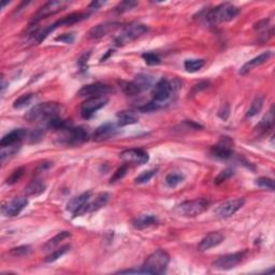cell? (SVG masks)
<instances>
[{
  "label": "cell",
  "mask_w": 275,
  "mask_h": 275,
  "mask_svg": "<svg viewBox=\"0 0 275 275\" xmlns=\"http://www.w3.org/2000/svg\"><path fill=\"white\" fill-rule=\"evenodd\" d=\"M120 26L121 24L116 23V21H106V23L98 24L88 31V38L91 40L100 39V38L111 34V32H114L116 29L120 28Z\"/></svg>",
  "instance_id": "2e32d148"
},
{
  "label": "cell",
  "mask_w": 275,
  "mask_h": 275,
  "mask_svg": "<svg viewBox=\"0 0 275 275\" xmlns=\"http://www.w3.org/2000/svg\"><path fill=\"white\" fill-rule=\"evenodd\" d=\"M239 13L240 9L238 7H235L233 3L226 2L208 11L204 18L210 25L214 26L233 21L239 15Z\"/></svg>",
  "instance_id": "7a4b0ae2"
},
{
  "label": "cell",
  "mask_w": 275,
  "mask_h": 275,
  "mask_svg": "<svg viewBox=\"0 0 275 275\" xmlns=\"http://www.w3.org/2000/svg\"><path fill=\"white\" fill-rule=\"evenodd\" d=\"M120 85L123 93L126 94L127 96H137L142 91V89L140 88V86L134 82V81H131V82H128V81H121Z\"/></svg>",
  "instance_id": "f1b7e54d"
},
{
  "label": "cell",
  "mask_w": 275,
  "mask_h": 275,
  "mask_svg": "<svg viewBox=\"0 0 275 275\" xmlns=\"http://www.w3.org/2000/svg\"><path fill=\"white\" fill-rule=\"evenodd\" d=\"M20 148H21V143L12 144V145H9V147L1 148V150H0V158H1L2 163H4L7 159L13 157L16 153H19Z\"/></svg>",
  "instance_id": "4dcf8cb0"
},
{
  "label": "cell",
  "mask_w": 275,
  "mask_h": 275,
  "mask_svg": "<svg viewBox=\"0 0 275 275\" xmlns=\"http://www.w3.org/2000/svg\"><path fill=\"white\" fill-rule=\"evenodd\" d=\"M169 262L170 256L168 253L161 249L156 250L145 259L141 271L147 274H164L169 266Z\"/></svg>",
  "instance_id": "3957f363"
},
{
  "label": "cell",
  "mask_w": 275,
  "mask_h": 275,
  "mask_svg": "<svg viewBox=\"0 0 275 275\" xmlns=\"http://www.w3.org/2000/svg\"><path fill=\"white\" fill-rule=\"evenodd\" d=\"M87 14L85 13H72V14H69L68 16H64L62 20H59L56 23H54L51 25V28L53 29V31L55 30L56 28L61 26H70V25H73L75 23H79L82 20H84Z\"/></svg>",
  "instance_id": "d4e9b609"
},
{
  "label": "cell",
  "mask_w": 275,
  "mask_h": 275,
  "mask_svg": "<svg viewBox=\"0 0 275 275\" xmlns=\"http://www.w3.org/2000/svg\"><path fill=\"white\" fill-rule=\"evenodd\" d=\"M263 104H265V98H263V96H257L254 99V101L252 102L250 109L246 113V117L251 118V117L256 116L258 113L261 111Z\"/></svg>",
  "instance_id": "f546056e"
},
{
  "label": "cell",
  "mask_w": 275,
  "mask_h": 275,
  "mask_svg": "<svg viewBox=\"0 0 275 275\" xmlns=\"http://www.w3.org/2000/svg\"><path fill=\"white\" fill-rule=\"evenodd\" d=\"M234 174V171L233 169H230V168H227V169H225L223 170L220 173L215 177V180H214V183L216 185H219V184H222V183L226 182L227 180H229L231 176H233Z\"/></svg>",
  "instance_id": "ab89813d"
},
{
  "label": "cell",
  "mask_w": 275,
  "mask_h": 275,
  "mask_svg": "<svg viewBox=\"0 0 275 275\" xmlns=\"http://www.w3.org/2000/svg\"><path fill=\"white\" fill-rule=\"evenodd\" d=\"M204 64H206V61L204 59H187L184 63V67L187 72H198L199 70H201Z\"/></svg>",
  "instance_id": "1f68e13d"
},
{
  "label": "cell",
  "mask_w": 275,
  "mask_h": 275,
  "mask_svg": "<svg viewBox=\"0 0 275 275\" xmlns=\"http://www.w3.org/2000/svg\"><path fill=\"white\" fill-rule=\"evenodd\" d=\"M244 204H245V200L242 198L225 201L224 203L219 204V206L215 209L214 214L219 218H227L234 215L242 207L244 206Z\"/></svg>",
  "instance_id": "8fae6325"
},
{
  "label": "cell",
  "mask_w": 275,
  "mask_h": 275,
  "mask_svg": "<svg viewBox=\"0 0 275 275\" xmlns=\"http://www.w3.org/2000/svg\"><path fill=\"white\" fill-rule=\"evenodd\" d=\"M62 110V106L57 102H44L32 106L29 111H27L24 118L29 123H48L54 117L59 115Z\"/></svg>",
  "instance_id": "6da1fadb"
},
{
  "label": "cell",
  "mask_w": 275,
  "mask_h": 275,
  "mask_svg": "<svg viewBox=\"0 0 275 275\" xmlns=\"http://www.w3.org/2000/svg\"><path fill=\"white\" fill-rule=\"evenodd\" d=\"M157 172H158L157 169H150L148 171H144L134 179V183H136V184H144V183H148L149 180H152L153 177L157 174Z\"/></svg>",
  "instance_id": "d590c367"
},
{
  "label": "cell",
  "mask_w": 275,
  "mask_h": 275,
  "mask_svg": "<svg viewBox=\"0 0 275 275\" xmlns=\"http://www.w3.org/2000/svg\"><path fill=\"white\" fill-rule=\"evenodd\" d=\"M111 91L110 86L102 83H93L84 85L82 88L79 90V97L82 98H91V97H100V96H106Z\"/></svg>",
  "instance_id": "5bb4252c"
},
{
  "label": "cell",
  "mask_w": 275,
  "mask_h": 275,
  "mask_svg": "<svg viewBox=\"0 0 275 275\" xmlns=\"http://www.w3.org/2000/svg\"><path fill=\"white\" fill-rule=\"evenodd\" d=\"M90 198L91 193L89 191L83 192L81 193V195L72 198L71 200H69V202L67 203V211L72 213L74 217L82 216L83 210L86 207V204L90 201Z\"/></svg>",
  "instance_id": "4fadbf2b"
},
{
  "label": "cell",
  "mask_w": 275,
  "mask_h": 275,
  "mask_svg": "<svg viewBox=\"0 0 275 275\" xmlns=\"http://www.w3.org/2000/svg\"><path fill=\"white\" fill-rule=\"evenodd\" d=\"M24 173H25L24 167H20V168L15 169L7 179V184H9V185L16 184V183H18L21 179V177H23Z\"/></svg>",
  "instance_id": "74e56055"
},
{
  "label": "cell",
  "mask_w": 275,
  "mask_h": 275,
  "mask_svg": "<svg viewBox=\"0 0 275 275\" xmlns=\"http://www.w3.org/2000/svg\"><path fill=\"white\" fill-rule=\"evenodd\" d=\"M273 124H274V112H273V106H272L270 111H269L267 114L263 116L261 122L258 124L257 128L259 131L266 133L273 127Z\"/></svg>",
  "instance_id": "83f0119b"
},
{
  "label": "cell",
  "mask_w": 275,
  "mask_h": 275,
  "mask_svg": "<svg viewBox=\"0 0 275 275\" xmlns=\"http://www.w3.org/2000/svg\"><path fill=\"white\" fill-rule=\"evenodd\" d=\"M109 199H110V195L107 192L99 193L94 201H89L87 204H86V207L83 210V215H85L86 213H93L98 211V210L106 206L107 201H109Z\"/></svg>",
  "instance_id": "44dd1931"
},
{
  "label": "cell",
  "mask_w": 275,
  "mask_h": 275,
  "mask_svg": "<svg viewBox=\"0 0 275 275\" xmlns=\"http://www.w3.org/2000/svg\"><path fill=\"white\" fill-rule=\"evenodd\" d=\"M271 56H272V52H270V51H267V52L261 53L260 55H258V56H256L254 58H252L251 61L245 63L243 66H242V68L240 69L239 73L242 74V75L249 73L250 71H252L253 69H255L256 67L260 66V64L267 63L269 59H270Z\"/></svg>",
  "instance_id": "d6986e66"
},
{
  "label": "cell",
  "mask_w": 275,
  "mask_h": 275,
  "mask_svg": "<svg viewBox=\"0 0 275 275\" xmlns=\"http://www.w3.org/2000/svg\"><path fill=\"white\" fill-rule=\"evenodd\" d=\"M70 236H71V233H70L69 231H62L61 233L56 234L55 236H54V238L48 240L46 243L44 244V246H43V249H44V251H52V250L55 249V247H57L59 244H61L63 241L70 238Z\"/></svg>",
  "instance_id": "484cf974"
},
{
  "label": "cell",
  "mask_w": 275,
  "mask_h": 275,
  "mask_svg": "<svg viewBox=\"0 0 275 275\" xmlns=\"http://www.w3.org/2000/svg\"><path fill=\"white\" fill-rule=\"evenodd\" d=\"M211 155L214 158L219 159V160H227L233 157V150L230 148V145L227 143H219L217 145H214L211 148Z\"/></svg>",
  "instance_id": "7402d4cb"
},
{
  "label": "cell",
  "mask_w": 275,
  "mask_h": 275,
  "mask_svg": "<svg viewBox=\"0 0 275 275\" xmlns=\"http://www.w3.org/2000/svg\"><path fill=\"white\" fill-rule=\"evenodd\" d=\"M209 206L210 203L207 199H193V200H187L179 204L175 208V212L183 217H196L206 212Z\"/></svg>",
  "instance_id": "5b68a950"
},
{
  "label": "cell",
  "mask_w": 275,
  "mask_h": 275,
  "mask_svg": "<svg viewBox=\"0 0 275 275\" xmlns=\"http://www.w3.org/2000/svg\"><path fill=\"white\" fill-rule=\"evenodd\" d=\"M59 143L66 145H80L88 140V131L83 127H68L61 130Z\"/></svg>",
  "instance_id": "52a82bcc"
},
{
  "label": "cell",
  "mask_w": 275,
  "mask_h": 275,
  "mask_svg": "<svg viewBox=\"0 0 275 275\" xmlns=\"http://www.w3.org/2000/svg\"><path fill=\"white\" fill-rule=\"evenodd\" d=\"M120 157L124 163H126L127 165L132 164L137 166H142L147 164L149 159L148 152H145V150L141 148H130L124 150V152L121 153Z\"/></svg>",
  "instance_id": "7c38bea8"
},
{
  "label": "cell",
  "mask_w": 275,
  "mask_h": 275,
  "mask_svg": "<svg viewBox=\"0 0 275 275\" xmlns=\"http://www.w3.org/2000/svg\"><path fill=\"white\" fill-rule=\"evenodd\" d=\"M255 184L261 188H267L269 190H274V181L270 177L261 176L255 181Z\"/></svg>",
  "instance_id": "60d3db41"
},
{
  "label": "cell",
  "mask_w": 275,
  "mask_h": 275,
  "mask_svg": "<svg viewBox=\"0 0 275 275\" xmlns=\"http://www.w3.org/2000/svg\"><path fill=\"white\" fill-rule=\"evenodd\" d=\"M46 185L41 179H34L25 187V195L27 197H39L45 191Z\"/></svg>",
  "instance_id": "cb8c5ba5"
},
{
  "label": "cell",
  "mask_w": 275,
  "mask_h": 275,
  "mask_svg": "<svg viewBox=\"0 0 275 275\" xmlns=\"http://www.w3.org/2000/svg\"><path fill=\"white\" fill-rule=\"evenodd\" d=\"M158 224V218L155 215L142 214L132 220V226L136 229H145Z\"/></svg>",
  "instance_id": "603a6c76"
},
{
  "label": "cell",
  "mask_w": 275,
  "mask_h": 275,
  "mask_svg": "<svg viewBox=\"0 0 275 275\" xmlns=\"http://www.w3.org/2000/svg\"><path fill=\"white\" fill-rule=\"evenodd\" d=\"M106 2H102V1H93L90 4H89V7L88 9L90 10H98L101 5H104Z\"/></svg>",
  "instance_id": "bcb514c9"
},
{
  "label": "cell",
  "mask_w": 275,
  "mask_h": 275,
  "mask_svg": "<svg viewBox=\"0 0 275 275\" xmlns=\"http://www.w3.org/2000/svg\"><path fill=\"white\" fill-rule=\"evenodd\" d=\"M184 179H185L184 175L180 173V172H172V173H169L166 176L165 181L167 185L171 188H173L176 187L177 185H180L181 183L184 181Z\"/></svg>",
  "instance_id": "d6a6232c"
},
{
  "label": "cell",
  "mask_w": 275,
  "mask_h": 275,
  "mask_svg": "<svg viewBox=\"0 0 275 275\" xmlns=\"http://www.w3.org/2000/svg\"><path fill=\"white\" fill-rule=\"evenodd\" d=\"M246 252H238L233 254H226L224 256H219L217 259H215L212 263V267L215 270L219 271H228L231 269H234L240 265L242 260L245 258Z\"/></svg>",
  "instance_id": "9c48e42d"
},
{
  "label": "cell",
  "mask_w": 275,
  "mask_h": 275,
  "mask_svg": "<svg viewBox=\"0 0 275 275\" xmlns=\"http://www.w3.org/2000/svg\"><path fill=\"white\" fill-rule=\"evenodd\" d=\"M31 252V247L29 245H21L14 247L10 251V255L13 257H24L27 256Z\"/></svg>",
  "instance_id": "f35d334b"
},
{
  "label": "cell",
  "mask_w": 275,
  "mask_h": 275,
  "mask_svg": "<svg viewBox=\"0 0 275 275\" xmlns=\"http://www.w3.org/2000/svg\"><path fill=\"white\" fill-rule=\"evenodd\" d=\"M27 204H28V199L26 197L14 198L2 207V214L7 217H15L21 213Z\"/></svg>",
  "instance_id": "9a60e30c"
},
{
  "label": "cell",
  "mask_w": 275,
  "mask_h": 275,
  "mask_svg": "<svg viewBox=\"0 0 275 275\" xmlns=\"http://www.w3.org/2000/svg\"><path fill=\"white\" fill-rule=\"evenodd\" d=\"M127 171H128V165L125 164V165H123L122 167H120L115 172H114V174H113V176L111 177V180H110V183L112 184V183H115L117 181H121L124 176L126 175L127 173Z\"/></svg>",
  "instance_id": "b9f144b4"
},
{
  "label": "cell",
  "mask_w": 275,
  "mask_h": 275,
  "mask_svg": "<svg viewBox=\"0 0 275 275\" xmlns=\"http://www.w3.org/2000/svg\"><path fill=\"white\" fill-rule=\"evenodd\" d=\"M69 250H70V245H63L62 247H59V249H57V250H54L50 255L46 256L45 262L51 263V262L58 260L59 258L63 257L67 252H69Z\"/></svg>",
  "instance_id": "e575fe53"
},
{
  "label": "cell",
  "mask_w": 275,
  "mask_h": 275,
  "mask_svg": "<svg viewBox=\"0 0 275 275\" xmlns=\"http://www.w3.org/2000/svg\"><path fill=\"white\" fill-rule=\"evenodd\" d=\"M32 99H34V94H24L20 96L18 99L13 102V107L14 109H24L27 106L31 104Z\"/></svg>",
  "instance_id": "836d02e7"
},
{
  "label": "cell",
  "mask_w": 275,
  "mask_h": 275,
  "mask_svg": "<svg viewBox=\"0 0 275 275\" xmlns=\"http://www.w3.org/2000/svg\"><path fill=\"white\" fill-rule=\"evenodd\" d=\"M134 82L140 86V88L144 90L152 86L153 79H152V77H149V75H148V74H139L136 78V80H134Z\"/></svg>",
  "instance_id": "8d00e7d4"
},
{
  "label": "cell",
  "mask_w": 275,
  "mask_h": 275,
  "mask_svg": "<svg viewBox=\"0 0 275 275\" xmlns=\"http://www.w3.org/2000/svg\"><path fill=\"white\" fill-rule=\"evenodd\" d=\"M225 240V235L218 231H213V233H208L198 244V250L201 252H206L216 247L219 244H222Z\"/></svg>",
  "instance_id": "e0dca14e"
},
{
  "label": "cell",
  "mask_w": 275,
  "mask_h": 275,
  "mask_svg": "<svg viewBox=\"0 0 275 275\" xmlns=\"http://www.w3.org/2000/svg\"><path fill=\"white\" fill-rule=\"evenodd\" d=\"M148 31V27L141 23H132L129 24L124 28L121 34L115 38V44L117 46H124L136 41L139 38H141Z\"/></svg>",
  "instance_id": "8992f818"
},
{
  "label": "cell",
  "mask_w": 275,
  "mask_h": 275,
  "mask_svg": "<svg viewBox=\"0 0 275 275\" xmlns=\"http://www.w3.org/2000/svg\"><path fill=\"white\" fill-rule=\"evenodd\" d=\"M138 2L136 1H123L121 3H118L117 7L115 8V11L117 13H124L127 12V11L132 10L134 7H137Z\"/></svg>",
  "instance_id": "7bdbcfd3"
},
{
  "label": "cell",
  "mask_w": 275,
  "mask_h": 275,
  "mask_svg": "<svg viewBox=\"0 0 275 275\" xmlns=\"http://www.w3.org/2000/svg\"><path fill=\"white\" fill-rule=\"evenodd\" d=\"M67 5L68 2L64 1V0H54V1L46 2L32 15L30 25H37L43 19H46L48 16L61 12L62 10H64Z\"/></svg>",
  "instance_id": "ba28073f"
},
{
  "label": "cell",
  "mask_w": 275,
  "mask_h": 275,
  "mask_svg": "<svg viewBox=\"0 0 275 275\" xmlns=\"http://www.w3.org/2000/svg\"><path fill=\"white\" fill-rule=\"evenodd\" d=\"M143 59L148 64H150V66H155V64H158L160 63V58L155 53H144L142 55Z\"/></svg>",
  "instance_id": "ee69618b"
},
{
  "label": "cell",
  "mask_w": 275,
  "mask_h": 275,
  "mask_svg": "<svg viewBox=\"0 0 275 275\" xmlns=\"http://www.w3.org/2000/svg\"><path fill=\"white\" fill-rule=\"evenodd\" d=\"M116 126L114 124L112 123H106L104 125L99 126L98 128L96 129L94 134H93V139L95 141H106V140H109L111 138H113L116 134Z\"/></svg>",
  "instance_id": "ac0fdd59"
},
{
  "label": "cell",
  "mask_w": 275,
  "mask_h": 275,
  "mask_svg": "<svg viewBox=\"0 0 275 275\" xmlns=\"http://www.w3.org/2000/svg\"><path fill=\"white\" fill-rule=\"evenodd\" d=\"M28 136V131L25 130V129H14V130L10 131L9 133L3 136V138L0 141V147H9V145L12 144H18L23 141L24 139Z\"/></svg>",
  "instance_id": "ffe728a7"
},
{
  "label": "cell",
  "mask_w": 275,
  "mask_h": 275,
  "mask_svg": "<svg viewBox=\"0 0 275 275\" xmlns=\"http://www.w3.org/2000/svg\"><path fill=\"white\" fill-rule=\"evenodd\" d=\"M118 121H117V126L118 127H125L128 125H132V124L138 123V117L132 114L131 112L123 111L117 114Z\"/></svg>",
  "instance_id": "4316f807"
},
{
  "label": "cell",
  "mask_w": 275,
  "mask_h": 275,
  "mask_svg": "<svg viewBox=\"0 0 275 275\" xmlns=\"http://www.w3.org/2000/svg\"><path fill=\"white\" fill-rule=\"evenodd\" d=\"M174 91V85L168 80H160L155 84L152 90V104L156 110L163 107L169 102Z\"/></svg>",
  "instance_id": "277c9868"
},
{
  "label": "cell",
  "mask_w": 275,
  "mask_h": 275,
  "mask_svg": "<svg viewBox=\"0 0 275 275\" xmlns=\"http://www.w3.org/2000/svg\"><path fill=\"white\" fill-rule=\"evenodd\" d=\"M56 41H61V42H63V43H72L74 41V35L73 34H63L62 36H59L57 37Z\"/></svg>",
  "instance_id": "f6af8a7d"
},
{
  "label": "cell",
  "mask_w": 275,
  "mask_h": 275,
  "mask_svg": "<svg viewBox=\"0 0 275 275\" xmlns=\"http://www.w3.org/2000/svg\"><path fill=\"white\" fill-rule=\"evenodd\" d=\"M107 102H109V98L106 96L87 98L81 106V115L85 120H89L90 117L94 116L97 111H99L102 107L106 106Z\"/></svg>",
  "instance_id": "30bf717a"
}]
</instances>
